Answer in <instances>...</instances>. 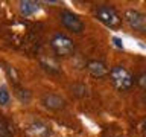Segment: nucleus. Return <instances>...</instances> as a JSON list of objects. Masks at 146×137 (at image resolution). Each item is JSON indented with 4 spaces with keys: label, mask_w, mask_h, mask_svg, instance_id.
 Instances as JSON below:
<instances>
[{
    "label": "nucleus",
    "mask_w": 146,
    "mask_h": 137,
    "mask_svg": "<svg viewBox=\"0 0 146 137\" xmlns=\"http://www.w3.org/2000/svg\"><path fill=\"white\" fill-rule=\"evenodd\" d=\"M135 82H137V85H139L140 88L146 90V73H140V75L135 78Z\"/></svg>",
    "instance_id": "12"
},
{
    "label": "nucleus",
    "mask_w": 146,
    "mask_h": 137,
    "mask_svg": "<svg viewBox=\"0 0 146 137\" xmlns=\"http://www.w3.org/2000/svg\"><path fill=\"white\" fill-rule=\"evenodd\" d=\"M18 8H20V12L21 15H32V14H35L36 11L40 9V3L38 2H34V0H21L20 3H18Z\"/></svg>",
    "instance_id": "9"
},
{
    "label": "nucleus",
    "mask_w": 146,
    "mask_h": 137,
    "mask_svg": "<svg viewBox=\"0 0 146 137\" xmlns=\"http://www.w3.org/2000/svg\"><path fill=\"white\" fill-rule=\"evenodd\" d=\"M59 18H61V23L64 25V27H67L68 31L75 32V34H79V32L84 31V23L76 14L70 11H62Z\"/></svg>",
    "instance_id": "5"
},
{
    "label": "nucleus",
    "mask_w": 146,
    "mask_h": 137,
    "mask_svg": "<svg viewBox=\"0 0 146 137\" xmlns=\"http://www.w3.org/2000/svg\"><path fill=\"white\" fill-rule=\"evenodd\" d=\"M113 41H114V44L117 46V47H123V43H122V40L120 38H117V37H113Z\"/></svg>",
    "instance_id": "13"
},
{
    "label": "nucleus",
    "mask_w": 146,
    "mask_h": 137,
    "mask_svg": "<svg viewBox=\"0 0 146 137\" xmlns=\"http://www.w3.org/2000/svg\"><path fill=\"white\" fill-rule=\"evenodd\" d=\"M123 18L134 31L146 32V15L143 12L137 11V9H126L123 14Z\"/></svg>",
    "instance_id": "4"
},
{
    "label": "nucleus",
    "mask_w": 146,
    "mask_h": 137,
    "mask_svg": "<svg viewBox=\"0 0 146 137\" xmlns=\"http://www.w3.org/2000/svg\"><path fill=\"white\" fill-rule=\"evenodd\" d=\"M110 79H111L113 85L120 91H126L134 85V76L131 75V72L123 66H114L110 70Z\"/></svg>",
    "instance_id": "1"
},
{
    "label": "nucleus",
    "mask_w": 146,
    "mask_h": 137,
    "mask_svg": "<svg viewBox=\"0 0 146 137\" xmlns=\"http://www.w3.org/2000/svg\"><path fill=\"white\" fill-rule=\"evenodd\" d=\"M27 132L31 137H50V126L41 120H32L27 123Z\"/></svg>",
    "instance_id": "7"
},
{
    "label": "nucleus",
    "mask_w": 146,
    "mask_h": 137,
    "mask_svg": "<svg viewBox=\"0 0 146 137\" xmlns=\"http://www.w3.org/2000/svg\"><path fill=\"white\" fill-rule=\"evenodd\" d=\"M50 46L59 57H68L75 50V43L64 34H55L50 40Z\"/></svg>",
    "instance_id": "3"
},
{
    "label": "nucleus",
    "mask_w": 146,
    "mask_h": 137,
    "mask_svg": "<svg viewBox=\"0 0 146 137\" xmlns=\"http://www.w3.org/2000/svg\"><path fill=\"white\" fill-rule=\"evenodd\" d=\"M94 15L102 25H105L107 27H111V29H117L122 25V17L119 15L113 6H108V5L98 6L94 9Z\"/></svg>",
    "instance_id": "2"
},
{
    "label": "nucleus",
    "mask_w": 146,
    "mask_h": 137,
    "mask_svg": "<svg viewBox=\"0 0 146 137\" xmlns=\"http://www.w3.org/2000/svg\"><path fill=\"white\" fill-rule=\"evenodd\" d=\"M87 70H88L90 75L94 76V78H104L110 73L108 67L105 66L102 61H90L87 64Z\"/></svg>",
    "instance_id": "8"
},
{
    "label": "nucleus",
    "mask_w": 146,
    "mask_h": 137,
    "mask_svg": "<svg viewBox=\"0 0 146 137\" xmlns=\"http://www.w3.org/2000/svg\"><path fill=\"white\" fill-rule=\"evenodd\" d=\"M41 104L47 110H52V111H58V110H62L66 107L64 98H61L59 94H55V93H44L41 96Z\"/></svg>",
    "instance_id": "6"
},
{
    "label": "nucleus",
    "mask_w": 146,
    "mask_h": 137,
    "mask_svg": "<svg viewBox=\"0 0 146 137\" xmlns=\"http://www.w3.org/2000/svg\"><path fill=\"white\" fill-rule=\"evenodd\" d=\"M143 134L146 136V120H145V123H143Z\"/></svg>",
    "instance_id": "14"
},
{
    "label": "nucleus",
    "mask_w": 146,
    "mask_h": 137,
    "mask_svg": "<svg viewBox=\"0 0 146 137\" xmlns=\"http://www.w3.org/2000/svg\"><path fill=\"white\" fill-rule=\"evenodd\" d=\"M12 132L9 130V125L5 123L3 120H0V137H11Z\"/></svg>",
    "instance_id": "11"
},
{
    "label": "nucleus",
    "mask_w": 146,
    "mask_h": 137,
    "mask_svg": "<svg viewBox=\"0 0 146 137\" xmlns=\"http://www.w3.org/2000/svg\"><path fill=\"white\" fill-rule=\"evenodd\" d=\"M9 102V91L5 85L0 87V105H6Z\"/></svg>",
    "instance_id": "10"
}]
</instances>
